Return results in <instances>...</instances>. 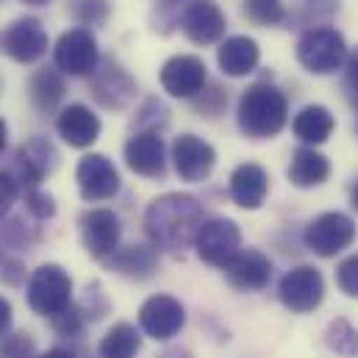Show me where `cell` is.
Wrapping results in <instances>:
<instances>
[{
  "label": "cell",
  "instance_id": "obj_1",
  "mask_svg": "<svg viewBox=\"0 0 358 358\" xmlns=\"http://www.w3.org/2000/svg\"><path fill=\"white\" fill-rule=\"evenodd\" d=\"M200 225H203V208L192 194H180V192L162 194L145 211V234L150 245L173 256H183L186 248L194 245Z\"/></svg>",
  "mask_w": 358,
  "mask_h": 358
},
{
  "label": "cell",
  "instance_id": "obj_2",
  "mask_svg": "<svg viewBox=\"0 0 358 358\" xmlns=\"http://www.w3.org/2000/svg\"><path fill=\"white\" fill-rule=\"evenodd\" d=\"M286 117H289L286 94L272 84H253L239 97L236 122H239V131L250 139L278 136L286 125Z\"/></svg>",
  "mask_w": 358,
  "mask_h": 358
},
{
  "label": "cell",
  "instance_id": "obj_3",
  "mask_svg": "<svg viewBox=\"0 0 358 358\" xmlns=\"http://www.w3.org/2000/svg\"><path fill=\"white\" fill-rule=\"evenodd\" d=\"M297 62L314 73V76H328L336 73L345 62H348V45L345 36L336 28L320 25V28H308L300 42H297Z\"/></svg>",
  "mask_w": 358,
  "mask_h": 358
},
{
  "label": "cell",
  "instance_id": "obj_4",
  "mask_svg": "<svg viewBox=\"0 0 358 358\" xmlns=\"http://www.w3.org/2000/svg\"><path fill=\"white\" fill-rule=\"evenodd\" d=\"M28 306L34 314L56 317L73 306V278L59 264H42L28 278Z\"/></svg>",
  "mask_w": 358,
  "mask_h": 358
},
{
  "label": "cell",
  "instance_id": "obj_5",
  "mask_svg": "<svg viewBox=\"0 0 358 358\" xmlns=\"http://www.w3.org/2000/svg\"><path fill=\"white\" fill-rule=\"evenodd\" d=\"M50 48L48 31L39 17H20L0 31V56H8L17 64L39 62Z\"/></svg>",
  "mask_w": 358,
  "mask_h": 358
},
{
  "label": "cell",
  "instance_id": "obj_6",
  "mask_svg": "<svg viewBox=\"0 0 358 358\" xmlns=\"http://www.w3.org/2000/svg\"><path fill=\"white\" fill-rule=\"evenodd\" d=\"M53 64L73 78H84L92 76L100 64L97 56V39L90 28H70L59 36L56 48H53Z\"/></svg>",
  "mask_w": 358,
  "mask_h": 358
},
{
  "label": "cell",
  "instance_id": "obj_7",
  "mask_svg": "<svg viewBox=\"0 0 358 358\" xmlns=\"http://www.w3.org/2000/svg\"><path fill=\"white\" fill-rule=\"evenodd\" d=\"M194 248H197V256L206 264L225 267L242 250V234H239L234 220L211 217V220H203V225L197 231V239H194Z\"/></svg>",
  "mask_w": 358,
  "mask_h": 358
},
{
  "label": "cell",
  "instance_id": "obj_8",
  "mask_svg": "<svg viewBox=\"0 0 358 358\" xmlns=\"http://www.w3.org/2000/svg\"><path fill=\"white\" fill-rule=\"evenodd\" d=\"M356 242V222L342 211L320 214L306 228V245L322 259H331Z\"/></svg>",
  "mask_w": 358,
  "mask_h": 358
},
{
  "label": "cell",
  "instance_id": "obj_9",
  "mask_svg": "<svg viewBox=\"0 0 358 358\" xmlns=\"http://www.w3.org/2000/svg\"><path fill=\"white\" fill-rule=\"evenodd\" d=\"M56 167H59V153H56L53 142L45 136H34V139L22 142L20 150L14 153L11 176L17 178V183L25 192V189L39 186L48 176H53Z\"/></svg>",
  "mask_w": 358,
  "mask_h": 358
},
{
  "label": "cell",
  "instance_id": "obj_10",
  "mask_svg": "<svg viewBox=\"0 0 358 358\" xmlns=\"http://www.w3.org/2000/svg\"><path fill=\"white\" fill-rule=\"evenodd\" d=\"M278 297H280V303L289 311L308 314V311H314L322 303V297H325V280H322L320 269L308 267V264L294 267L280 278Z\"/></svg>",
  "mask_w": 358,
  "mask_h": 358
},
{
  "label": "cell",
  "instance_id": "obj_11",
  "mask_svg": "<svg viewBox=\"0 0 358 358\" xmlns=\"http://www.w3.org/2000/svg\"><path fill=\"white\" fill-rule=\"evenodd\" d=\"M136 81L128 76V70L122 64H117L114 59H106L97 64V70L92 73V97L111 111H122L136 100Z\"/></svg>",
  "mask_w": 358,
  "mask_h": 358
},
{
  "label": "cell",
  "instance_id": "obj_12",
  "mask_svg": "<svg viewBox=\"0 0 358 358\" xmlns=\"http://www.w3.org/2000/svg\"><path fill=\"white\" fill-rule=\"evenodd\" d=\"M180 31L186 34L189 42L194 45H217L225 36V14L214 0H192L186 3V8L180 11Z\"/></svg>",
  "mask_w": 358,
  "mask_h": 358
},
{
  "label": "cell",
  "instance_id": "obj_13",
  "mask_svg": "<svg viewBox=\"0 0 358 358\" xmlns=\"http://www.w3.org/2000/svg\"><path fill=\"white\" fill-rule=\"evenodd\" d=\"M170 159H173V167H176L178 178L189 180V183L206 180L211 176L214 164H217L214 148H211L206 139L194 136V134H180L178 139L173 142Z\"/></svg>",
  "mask_w": 358,
  "mask_h": 358
},
{
  "label": "cell",
  "instance_id": "obj_14",
  "mask_svg": "<svg viewBox=\"0 0 358 358\" xmlns=\"http://www.w3.org/2000/svg\"><path fill=\"white\" fill-rule=\"evenodd\" d=\"M122 225L111 208H90L81 217V239L92 259H111L120 248Z\"/></svg>",
  "mask_w": 358,
  "mask_h": 358
},
{
  "label": "cell",
  "instance_id": "obj_15",
  "mask_svg": "<svg viewBox=\"0 0 358 358\" xmlns=\"http://www.w3.org/2000/svg\"><path fill=\"white\" fill-rule=\"evenodd\" d=\"M183 322H186V311L170 294H153L139 308V325L156 342H167V339L178 336Z\"/></svg>",
  "mask_w": 358,
  "mask_h": 358
},
{
  "label": "cell",
  "instance_id": "obj_16",
  "mask_svg": "<svg viewBox=\"0 0 358 358\" xmlns=\"http://www.w3.org/2000/svg\"><path fill=\"white\" fill-rule=\"evenodd\" d=\"M159 81L167 94L173 97H186V100H194L200 92L206 90L208 84V73H206V64L200 56H173L162 73H159Z\"/></svg>",
  "mask_w": 358,
  "mask_h": 358
},
{
  "label": "cell",
  "instance_id": "obj_17",
  "mask_svg": "<svg viewBox=\"0 0 358 358\" xmlns=\"http://www.w3.org/2000/svg\"><path fill=\"white\" fill-rule=\"evenodd\" d=\"M122 159H125L128 170L142 178H162L167 173V148H164L162 136L153 131H142V134L131 136L125 142Z\"/></svg>",
  "mask_w": 358,
  "mask_h": 358
},
{
  "label": "cell",
  "instance_id": "obj_18",
  "mask_svg": "<svg viewBox=\"0 0 358 358\" xmlns=\"http://www.w3.org/2000/svg\"><path fill=\"white\" fill-rule=\"evenodd\" d=\"M76 180H78V192L84 200L90 203H100L117 194L120 189V176L117 167L103 156V153H90L78 162L76 170Z\"/></svg>",
  "mask_w": 358,
  "mask_h": 358
},
{
  "label": "cell",
  "instance_id": "obj_19",
  "mask_svg": "<svg viewBox=\"0 0 358 358\" xmlns=\"http://www.w3.org/2000/svg\"><path fill=\"white\" fill-rule=\"evenodd\" d=\"M222 269H225L228 283L242 289V292L267 289L269 280H272V262L262 250H256V248H248V250L242 248Z\"/></svg>",
  "mask_w": 358,
  "mask_h": 358
},
{
  "label": "cell",
  "instance_id": "obj_20",
  "mask_svg": "<svg viewBox=\"0 0 358 358\" xmlns=\"http://www.w3.org/2000/svg\"><path fill=\"white\" fill-rule=\"evenodd\" d=\"M56 128H59V136L70 145V148H92L100 136V117L92 111L90 106L84 103H73L67 106L59 120H56Z\"/></svg>",
  "mask_w": 358,
  "mask_h": 358
},
{
  "label": "cell",
  "instance_id": "obj_21",
  "mask_svg": "<svg viewBox=\"0 0 358 358\" xmlns=\"http://www.w3.org/2000/svg\"><path fill=\"white\" fill-rule=\"evenodd\" d=\"M259 59H262V50H259V42L250 39V36H231L220 45L217 50V64L225 76L231 78H245L250 76L256 67H259Z\"/></svg>",
  "mask_w": 358,
  "mask_h": 358
},
{
  "label": "cell",
  "instance_id": "obj_22",
  "mask_svg": "<svg viewBox=\"0 0 358 358\" xmlns=\"http://www.w3.org/2000/svg\"><path fill=\"white\" fill-rule=\"evenodd\" d=\"M267 189H269V178L267 170L248 162V164H239L231 176V197L236 206L242 208H262V203L267 200Z\"/></svg>",
  "mask_w": 358,
  "mask_h": 358
},
{
  "label": "cell",
  "instance_id": "obj_23",
  "mask_svg": "<svg viewBox=\"0 0 358 358\" xmlns=\"http://www.w3.org/2000/svg\"><path fill=\"white\" fill-rule=\"evenodd\" d=\"M64 92H67V84H64V76L59 67H42L28 81V97H31L34 108H39L42 114L53 111L64 100Z\"/></svg>",
  "mask_w": 358,
  "mask_h": 358
},
{
  "label": "cell",
  "instance_id": "obj_24",
  "mask_svg": "<svg viewBox=\"0 0 358 358\" xmlns=\"http://www.w3.org/2000/svg\"><path fill=\"white\" fill-rule=\"evenodd\" d=\"M111 269L134 280H148L159 269V250L148 245H128L111 256Z\"/></svg>",
  "mask_w": 358,
  "mask_h": 358
},
{
  "label": "cell",
  "instance_id": "obj_25",
  "mask_svg": "<svg viewBox=\"0 0 358 358\" xmlns=\"http://www.w3.org/2000/svg\"><path fill=\"white\" fill-rule=\"evenodd\" d=\"M334 128H336V120H334V114H331L325 106H306V108L294 117V122H292L294 136H297L300 142L311 145V148L328 142L331 134H334Z\"/></svg>",
  "mask_w": 358,
  "mask_h": 358
},
{
  "label": "cell",
  "instance_id": "obj_26",
  "mask_svg": "<svg viewBox=\"0 0 358 358\" xmlns=\"http://www.w3.org/2000/svg\"><path fill=\"white\" fill-rule=\"evenodd\" d=\"M331 176V162L317 153L314 148H300L294 150L292 156V164H289V180L300 189H308V186H320L322 180H328Z\"/></svg>",
  "mask_w": 358,
  "mask_h": 358
},
{
  "label": "cell",
  "instance_id": "obj_27",
  "mask_svg": "<svg viewBox=\"0 0 358 358\" xmlns=\"http://www.w3.org/2000/svg\"><path fill=\"white\" fill-rule=\"evenodd\" d=\"M142 348V336L134 325L128 322H117L114 328H108V334L100 339V358H134Z\"/></svg>",
  "mask_w": 358,
  "mask_h": 358
},
{
  "label": "cell",
  "instance_id": "obj_28",
  "mask_svg": "<svg viewBox=\"0 0 358 358\" xmlns=\"http://www.w3.org/2000/svg\"><path fill=\"white\" fill-rule=\"evenodd\" d=\"M242 14L259 28H272L286 20L283 0H242Z\"/></svg>",
  "mask_w": 358,
  "mask_h": 358
},
{
  "label": "cell",
  "instance_id": "obj_29",
  "mask_svg": "<svg viewBox=\"0 0 358 358\" xmlns=\"http://www.w3.org/2000/svg\"><path fill=\"white\" fill-rule=\"evenodd\" d=\"M325 342H328V348L334 350V353H339V356H356L358 353V331L348 322V320H334L331 325H328V334H325Z\"/></svg>",
  "mask_w": 358,
  "mask_h": 358
},
{
  "label": "cell",
  "instance_id": "obj_30",
  "mask_svg": "<svg viewBox=\"0 0 358 358\" xmlns=\"http://www.w3.org/2000/svg\"><path fill=\"white\" fill-rule=\"evenodd\" d=\"M67 11L81 25H100L108 17V0H67Z\"/></svg>",
  "mask_w": 358,
  "mask_h": 358
},
{
  "label": "cell",
  "instance_id": "obj_31",
  "mask_svg": "<svg viewBox=\"0 0 358 358\" xmlns=\"http://www.w3.org/2000/svg\"><path fill=\"white\" fill-rule=\"evenodd\" d=\"M25 208H28V214L36 217V220H50V217L56 214V203H53V197H50L48 192H42L39 186L25 189Z\"/></svg>",
  "mask_w": 358,
  "mask_h": 358
},
{
  "label": "cell",
  "instance_id": "obj_32",
  "mask_svg": "<svg viewBox=\"0 0 358 358\" xmlns=\"http://www.w3.org/2000/svg\"><path fill=\"white\" fill-rule=\"evenodd\" d=\"M0 242H3L6 248H31V245L36 242V234L28 231V228L22 225V220H11L8 225L0 228Z\"/></svg>",
  "mask_w": 358,
  "mask_h": 358
},
{
  "label": "cell",
  "instance_id": "obj_33",
  "mask_svg": "<svg viewBox=\"0 0 358 358\" xmlns=\"http://www.w3.org/2000/svg\"><path fill=\"white\" fill-rule=\"evenodd\" d=\"M0 358H34V339L28 334H8L0 339Z\"/></svg>",
  "mask_w": 358,
  "mask_h": 358
},
{
  "label": "cell",
  "instance_id": "obj_34",
  "mask_svg": "<svg viewBox=\"0 0 358 358\" xmlns=\"http://www.w3.org/2000/svg\"><path fill=\"white\" fill-rule=\"evenodd\" d=\"M225 106H228V92H222L220 87H211L208 92L203 90L194 97V108L200 114H206V117H217Z\"/></svg>",
  "mask_w": 358,
  "mask_h": 358
},
{
  "label": "cell",
  "instance_id": "obj_35",
  "mask_svg": "<svg viewBox=\"0 0 358 358\" xmlns=\"http://www.w3.org/2000/svg\"><path fill=\"white\" fill-rule=\"evenodd\" d=\"M50 320H53V328L59 336H78L84 328V314H81V308H73V306L67 311L50 317Z\"/></svg>",
  "mask_w": 358,
  "mask_h": 358
},
{
  "label": "cell",
  "instance_id": "obj_36",
  "mask_svg": "<svg viewBox=\"0 0 358 358\" xmlns=\"http://www.w3.org/2000/svg\"><path fill=\"white\" fill-rule=\"evenodd\" d=\"M336 283L348 297H358V253L345 259L336 269Z\"/></svg>",
  "mask_w": 358,
  "mask_h": 358
},
{
  "label": "cell",
  "instance_id": "obj_37",
  "mask_svg": "<svg viewBox=\"0 0 358 358\" xmlns=\"http://www.w3.org/2000/svg\"><path fill=\"white\" fill-rule=\"evenodd\" d=\"M294 8L303 22H314L320 17H328L336 8V3L334 0H294Z\"/></svg>",
  "mask_w": 358,
  "mask_h": 358
},
{
  "label": "cell",
  "instance_id": "obj_38",
  "mask_svg": "<svg viewBox=\"0 0 358 358\" xmlns=\"http://www.w3.org/2000/svg\"><path fill=\"white\" fill-rule=\"evenodd\" d=\"M17 194H20V183L11 176V170H0V220L11 211Z\"/></svg>",
  "mask_w": 358,
  "mask_h": 358
},
{
  "label": "cell",
  "instance_id": "obj_39",
  "mask_svg": "<svg viewBox=\"0 0 358 358\" xmlns=\"http://www.w3.org/2000/svg\"><path fill=\"white\" fill-rule=\"evenodd\" d=\"M345 87L350 90V94L358 103V48L348 56V70H345Z\"/></svg>",
  "mask_w": 358,
  "mask_h": 358
},
{
  "label": "cell",
  "instance_id": "obj_40",
  "mask_svg": "<svg viewBox=\"0 0 358 358\" xmlns=\"http://www.w3.org/2000/svg\"><path fill=\"white\" fill-rule=\"evenodd\" d=\"M8 328H11V303L0 297V336H6Z\"/></svg>",
  "mask_w": 358,
  "mask_h": 358
},
{
  "label": "cell",
  "instance_id": "obj_41",
  "mask_svg": "<svg viewBox=\"0 0 358 358\" xmlns=\"http://www.w3.org/2000/svg\"><path fill=\"white\" fill-rule=\"evenodd\" d=\"M34 358H76L70 350H64V348H53V350H48V353H42V356H34Z\"/></svg>",
  "mask_w": 358,
  "mask_h": 358
},
{
  "label": "cell",
  "instance_id": "obj_42",
  "mask_svg": "<svg viewBox=\"0 0 358 358\" xmlns=\"http://www.w3.org/2000/svg\"><path fill=\"white\" fill-rule=\"evenodd\" d=\"M159 358H192V353L183 350V348H170V350H164Z\"/></svg>",
  "mask_w": 358,
  "mask_h": 358
},
{
  "label": "cell",
  "instance_id": "obj_43",
  "mask_svg": "<svg viewBox=\"0 0 358 358\" xmlns=\"http://www.w3.org/2000/svg\"><path fill=\"white\" fill-rule=\"evenodd\" d=\"M6 142H8V128H6V120L0 117V156L6 150Z\"/></svg>",
  "mask_w": 358,
  "mask_h": 358
},
{
  "label": "cell",
  "instance_id": "obj_44",
  "mask_svg": "<svg viewBox=\"0 0 358 358\" xmlns=\"http://www.w3.org/2000/svg\"><path fill=\"white\" fill-rule=\"evenodd\" d=\"M350 203H353V208L358 211V180L353 183V192H350Z\"/></svg>",
  "mask_w": 358,
  "mask_h": 358
},
{
  "label": "cell",
  "instance_id": "obj_45",
  "mask_svg": "<svg viewBox=\"0 0 358 358\" xmlns=\"http://www.w3.org/2000/svg\"><path fill=\"white\" fill-rule=\"evenodd\" d=\"M22 3H28V6H48L50 0H22Z\"/></svg>",
  "mask_w": 358,
  "mask_h": 358
},
{
  "label": "cell",
  "instance_id": "obj_46",
  "mask_svg": "<svg viewBox=\"0 0 358 358\" xmlns=\"http://www.w3.org/2000/svg\"><path fill=\"white\" fill-rule=\"evenodd\" d=\"M156 3H162V6H176V3H180V0H156Z\"/></svg>",
  "mask_w": 358,
  "mask_h": 358
},
{
  "label": "cell",
  "instance_id": "obj_47",
  "mask_svg": "<svg viewBox=\"0 0 358 358\" xmlns=\"http://www.w3.org/2000/svg\"><path fill=\"white\" fill-rule=\"evenodd\" d=\"M356 106H358V103H356ZM356 131H358V120H356Z\"/></svg>",
  "mask_w": 358,
  "mask_h": 358
}]
</instances>
